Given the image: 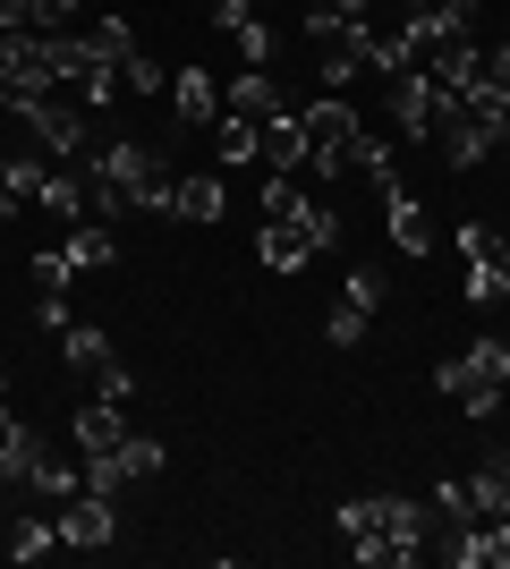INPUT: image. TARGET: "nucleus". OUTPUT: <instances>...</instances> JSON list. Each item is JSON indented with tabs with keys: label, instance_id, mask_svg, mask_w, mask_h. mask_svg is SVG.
Instances as JSON below:
<instances>
[{
	"label": "nucleus",
	"instance_id": "f257e3e1",
	"mask_svg": "<svg viewBox=\"0 0 510 569\" xmlns=\"http://www.w3.org/2000/svg\"><path fill=\"white\" fill-rule=\"evenodd\" d=\"M323 247H340V213H332L323 188H307L290 213H264V230H256V263H264V272H298V263H316Z\"/></svg>",
	"mask_w": 510,
	"mask_h": 569
},
{
	"label": "nucleus",
	"instance_id": "f03ea898",
	"mask_svg": "<svg viewBox=\"0 0 510 569\" xmlns=\"http://www.w3.org/2000/svg\"><path fill=\"white\" fill-rule=\"evenodd\" d=\"M434 391H442V400H460L468 417H493L502 391H510V340H468L460 357H442Z\"/></svg>",
	"mask_w": 510,
	"mask_h": 569
},
{
	"label": "nucleus",
	"instance_id": "7ed1b4c3",
	"mask_svg": "<svg viewBox=\"0 0 510 569\" xmlns=\"http://www.w3.org/2000/svg\"><path fill=\"white\" fill-rule=\"evenodd\" d=\"M391 119H400V137H442V128L460 119V94L434 86L426 69H400L391 77Z\"/></svg>",
	"mask_w": 510,
	"mask_h": 569
},
{
	"label": "nucleus",
	"instance_id": "20e7f679",
	"mask_svg": "<svg viewBox=\"0 0 510 569\" xmlns=\"http://www.w3.org/2000/svg\"><path fill=\"white\" fill-rule=\"evenodd\" d=\"M111 536H120V510H111V493H94V485H86L77 501H60V545H69V552H102Z\"/></svg>",
	"mask_w": 510,
	"mask_h": 569
},
{
	"label": "nucleus",
	"instance_id": "39448f33",
	"mask_svg": "<svg viewBox=\"0 0 510 569\" xmlns=\"http://www.w3.org/2000/svg\"><path fill=\"white\" fill-rule=\"evenodd\" d=\"M34 128H43V153H51V162H77V153H86V102L60 94V86L34 94Z\"/></svg>",
	"mask_w": 510,
	"mask_h": 569
},
{
	"label": "nucleus",
	"instance_id": "423d86ee",
	"mask_svg": "<svg viewBox=\"0 0 510 569\" xmlns=\"http://www.w3.org/2000/svg\"><path fill=\"white\" fill-rule=\"evenodd\" d=\"M170 111H179V128H188V137H213V119H221V94H213V77L196 69H170Z\"/></svg>",
	"mask_w": 510,
	"mask_h": 569
},
{
	"label": "nucleus",
	"instance_id": "0eeeda50",
	"mask_svg": "<svg viewBox=\"0 0 510 569\" xmlns=\"http://www.w3.org/2000/svg\"><path fill=\"white\" fill-rule=\"evenodd\" d=\"M256 162H264V170H307V119H298L290 102L256 128Z\"/></svg>",
	"mask_w": 510,
	"mask_h": 569
},
{
	"label": "nucleus",
	"instance_id": "6e6552de",
	"mask_svg": "<svg viewBox=\"0 0 510 569\" xmlns=\"http://www.w3.org/2000/svg\"><path fill=\"white\" fill-rule=\"evenodd\" d=\"M69 442H77V459H111V451L128 442V426H120V400L77 408V417H69Z\"/></svg>",
	"mask_w": 510,
	"mask_h": 569
},
{
	"label": "nucleus",
	"instance_id": "1a4fd4ad",
	"mask_svg": "<svg viewBox=\"0 0 510 569\" xmlns=\"http://www.w3.org/2000/svg\"><path fill=\"white\" fill-rule=\"evenodd\" d=\"M426 77H434V86H451V94H468V86L486 77V51L468 43V34H451V43L426 51Z\"/></svg>",
	"mask_w": 510,
	"mask_h": 569
},
{
	"label": "nucleus",
	"instance_id": "9d476101",
	"mask_svg": "<svg viewBox=\"0 0 510 569\" xmlns=\"http://www.w3.org/2000/svg\"><path fill=\"white\" fill-rule=\"evenodd\" d=\"M383 221H391V247H400V256H434V221H426V204H409V188L383 196Z\"/></svg>",
	"mask_w": 510,
	"mask_h": 569
},
{
	"label": "nucleus",
	"instance_id": "9b49d317",
	"mask_svg": "<svg viewBox=\"0 0 510 569\" xmlns=\"http://www.w3.org/2000/svg\"><path fill=\"white\" fill-rule=\"evenodd\" d=\"M170 213H179V221H221V213H230V196H221L213 170H188V179H170Z\"/></svg>",
	"mask_w": 510,
	"mask_h": 569
},
{
	"label": "nucleus",
	"instance_id": "f8f14e48",
	"mask_svg": "<svg viewBox=\"0 0 510 569\" xmlns=\"http://www.w3.org/2000/svg\"><path fill=\"white\" fill-rule=\"evenodd\" d=\"M493 144H502V128H486V119H468V111L442 128V153H451V170H477Z\"/></svg>",
	"mask_w": 510,
	"mask_h": 569
},
{
	"label": "nucleus",
	"instance_id": "ddd939ff",
	"mask_svg": "<svg viewBox=\"0 0 510 569\" xmlns=\"http://www.w3.org/2000/svg\"><path fill=\"white\" fill-rule=\"evenodd\" d=\"M34 459H43V433H34V426H9V433H0V493H18L26 476H34Z\"/></svg>",
	"mask_w": 510,
	"mask_h": 569
},
{
	"label": "nucleus",
	"instance_id": "4468645a",
	"mask_svg": "<svg viewBox=\"0 0 510 569\" xmlns=\"http://www.w3.org/2000/svg\"><path fill=\"white\" fill-rule=\"evenodd\" d=\"M51 221H86V170H43V188H34Z\"/></svg>",
	"mask_w": 510,
	"mask_h": 569
},
{
	"label": "nucleus",
	"instance_id": "2eb2a0df",
	"mask_svg": "<svg viewBox=\"0 0 510 569\" xmlns=\"http://www.w3.org/2000/svg\"><path fill=\"white\" fill-rule=\"evenodd\" d=\"M468 501H477V519H510V459L502 451L468 476Z\"/></svg>",
	"mask_w": 510,
	"mask_h": 569
},
{
	"label": "nucleus",
	"instance_id": "dca6fc26",
	"mask_svg": "<svg viewBox=\"0 0 510 569\" xmlns=\"http://www.w3.org/2000/svg\"><path fill=\"white\" fill-rule=\"evenodd\" d=\"M460 298H468L477 315H493V307L510 298V272H502V263H486V256H468V272H460Z\"/></svg>",
	"mask_w": 510,
	"mask_h": 569
},
{
	"label": "nucleus",
	"instance_id": "f3484780",
	"mask_svg": "<svg viewBox=\"0 0 510 569\" xmlns=\"http://www.w3.org/2000/svg\"><path fill=\"white\" fill-rule=\"evenodd\" d=\"M221 111H239V119H256V128H264V119L281 111V94H272V77H264V69H247L239 86L221 94Z\"/></svg>",
	"mask_w": 510,
	"mask_h": 569
},
{
	"label": "nucleus",
	"instance_id": "a211bd4d",
	"mask_svg": "<svg viewBox=\"0 0 510 569\" xmlns=\"http://www.w3.org/2000/svg\"><path fill=\"white\" fill-rule=\"evenodd\" d=\"M60 349H69V366H77L86 382H94L102 366L120 357V349H111V332H94V323H69V332H60Z\"/></svg>",
	"mask_w": 510,
	"mask_h": 569
},
{
	"label": "nucleus",
	"instance_id": "6ab92c4d",
	"mask_svg": "<svg viewBox=\"0 0 510 569\" xmlns=\"http://www.w3.org/2000/svg\"><path fill=\"white\" fill-rule=\"evenodd\" d=\"M213 153H221V170H247V162H256V119L221 111L213 119Z\"/></svg>",
	"mask_w": 510,
	"mask_h": 569
},
{
	"label": "nucleus",
	"instance_id": "aec40b11",
	"mask_svg": "<svg viewBox=\"0 0 510 569\" xmlns=\"http://www.w3.org/2000/svg\"><path fill=\"white\" fill-rule=\"evenodd\" d=\"M69 263H77V272H102V263H120V230H102V221H77Z\"/></svg>",
	"mask_w": 510,
	"mask_h": 569
},
{
	"label": "nucleus",
	"instance_id": "412c9836",
	"mask_svg": "<svg viewBox=\"0 0 510 569\" xmlns=\"http://www.w3.org/2000/svg\"><path fill=\"white\" fill-rule=\"evenodd\" d=\"M26 485H34V493H43L51 501V510H60V501H77V493H86V468H60V459H34V476H26Z\"/></svg>",
	"mask_w": 510,
	"mask_h": 569
},
{
	"label": "nucleus",
	"instance_id": "4be33fe9",
	"mask_svg": "<svg viewBox=\"0 0 510 569\" xmlns=\"http://www.w3.org/2000/svg\"><path fill=\"white\" fill-rule=\"evenodd\" d=\"M349 162H358V170H366V179H374L383 196L400 188V162H391V144H383V137H358V144H349Z\"/></svg>",
	"mask_w": 510,
	"mask_h": 569
},
{
	"label": "nucleus",
	"instance_id": "5701e85b",
	"mask_svg": "<svg viewBox=\"0 0 510 569\" xmlns=\"http://www.w3.org/2000/svg\"><path fill=\"white\" fill-rule=\"evenodd\" d=\"M366 323H374V307H358V298H340V307L323 315V340H332V349H358V340H366Z\"/></svg>",
	"mask_w": 510,
	"mask_h": 569
},
{
	"label": "nucleus",
	"instance_id": "b1692460",
	"mask_svg": "<svg viewBox=\"0 0 510 569\" xmlns=\"http://www.w3.org/2000/svg\"><path fill=\"white\" fill-rule=\"evenodd\" d=\"M51 545H60V519H18L9 527V561H43Z\"/></svg>",
	"mask_w": 510,
	"mask_h": 569
},
{
	"label": "nucleus",
	"instance_id": "393cba45",
	"mask_svg": "<svg viewBox=\"0 0 510 569\" xmlns=\"http://www.w3.org/2000/svg\"><path fill=\"white\" fill-rule=\"evenodd\" d=\"M120 86H128V94H170V69H162V60H146V51H128Z\"/></svg>",
	"mask_w": 510,
	"mask_h": 569
},
{
	"label": "nucleus",
	"instance_id": "a878e982",
	"mask_svg": "<svg viewBox=\"0 0 510 569\" xmlns=\"http://www.w3.org/2000/svg\"><path fill=\"white\" fill-rule=\"evenodd\" d=\"M86 43H94L102 60H128V51H137V26H128V18H94V26H86Z\"/></svg>",
	"mask_w": 510,
	"mask_h": 569
},
{
	"label": "nucleus",
	"instance_id": "bb28decb",
	"mask_svg": "<svg viewBox=\"0 0 510 569\" xmlns=\"http://www.w3.org/2000/svg\"><path fill=\"white\" fill-rule=\"evenodd\" d=\"M162 442H153V433H128V442H120V476H162Z\"/></svg>",
	"mask_w": 510,
	"mask_h": 569
},
{
	"label": "nucleus",
	"instance_id": "cd10ccee",
	"mask_svg": "<svg viewBox=\"0 0 510 569\" xmlns=\"http://www.w3.org/2000/svg\"><path fill=\"white\" fill-rule=\"evenodd\" d=\"M460 256H486V263H502V272H510V238L486 230V221H468V230H460Z\"/></svg>",
	"mask_w": 510,
	"mask_h": 569
},
{
	"label": "nucleus",
	"instance_id": "c85d7f7f",
	"mask_svg": "<svg viewBox=\"0 0 510 569\" xmlns=\"http://www.w3.org/2000/svg\"><path fill=\"white\" fill-rule=\"evenodd\" d=\"M230 43H239V60H247V69H264V60H272V26H264V18H247L239 34H230Z\"/></svg>",
	"mask_w": 510,
	"mask_h": 569
},
{
	"label": "nucleus",
	"instance_id": "c756f323",
	"mask_svg": "<svg viewBox=\"0 0 510 569\" xmlns=\"http://www.w3.org/2000/svg\"><path fill=\"white\" fill-rule=\"evenodd\" d=\"M34 281H43V289H69V281H77L69 247H43V256H34Z\"/></svg>",
	"mask_w": 510,
	"mask_h": 569
},
{
	"label": "nucleus",
	"instance_id": "7c9ffc66",
	"mask_svg": "<svg viewBox=\"0 0 510 569\" xmlns=\"http://www.w3.org/2000/svg\"><path fill=\"white\" fill-rule=\"evenodd\" d=\"M340 298H358V307H374V315H383V272H374V263H358V272H349V289H340Z\"/></svg>",
	"mask_w": 510,
	"mask_h": 569
},
{
	"label": "nucleus",
	"instance_id": "2f4dec72",
	"mask_svg": "<svg viewBox=\"0 0 510 569\" xmlns=\"http://www.w3.org/2000/svg\"><path fill=\"white\" fill-rule=\"evenodd\" d=\"M34 323H43L51 340L69 332V323H77V315H69V289H43V307H34Z\"/></svg>",
	"mask_w": 510,
	"mask_h": 569
},
{
	"label": "nucleus",
	"instance_id": "473e14b6",
	"mask_svg": "<svg viewBox=\"0 0 510 569\" xmlns=\"http://www.w3.org/2000/svg\"><path fill=\"white\" fill-rule=\"evenodd\" d=\"M94 400H137V375H128L120 357H111V366L94 375Z\"/></svg>",
	"mask_w": 510,
	"mask_h": 569
},
{
	"label": "nucleus",
	"instance_id": "72a5a7b5",
	"mask_svg": "<svg viewBox=\"0 0 510 569\" xmlns=\"http://www.w3.org/2000/svg\"><path fill=\"white\" fill-rule=\"evenodd\" d=\"M247 18H256V9H247V0H213V26H221V34H239Z\"/></svg>",
	"mask_w": 510,
	"mask_h": 569
},
{
	"label": "nucleus",
	"instance_id": "f704fd0d",
	"mask_svg": "<svg viewBox=\"0 0 510 569\" xmlns=\"http://www.w3.org/2000/svg\"><path fill=\"white\" fill-rule=\"evenodd\" d=\"M486 77H493V86L510 94V43H502V51H486Z\"/></svg>",
	"mask_w": 510,
	"mask_h": 569
},
{
	"label": "nucleus",
	"instance_id": "c9c22d12",
	"mask_svg": "<svg viewBox=\"0 0 510 569\" xmlns=\"http://www.w3.org/2000/svg\"><path fill=\"white\" fill-rule=\"evenodd\" d=\"M417 9H442V0H417Z\"/></svg>",
	"mask_w": 510,
	"mask_h": 569
},
{
	"label": "nucleus",
	"instance_id": "e433bc0d",
	"mask_svg": "<svg viewBox=\"0 0 510 569\" xmlns=\"http://www.w3.org/2000/svg\"><path fill=\"white\" fill-rule=\"evenodd\" d=\"M26 26H34V0H26Z\"/></svg>",
	"mask_w": 510,
	"mask_h": 569
}]
</instances>
